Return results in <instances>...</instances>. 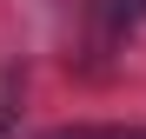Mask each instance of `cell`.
Here are the masks:
<instances>
[{
  "mask_svg": "<svg viewBox=\"0 0 146 139\" xmlns=\"http://www.w3.org/2000/svg\"><path fill=\"white\" fill-rule=\"evenodd\" d=\"M0 139H7V113H0Z\"/></svg>",
  "mask_w": 146,
  "mask_h": 139,
  "instance_id": "7a4b0ae2",
  "label": "cell"
},
{
  "mask_svg": "<svg viewBox=\"0 0 146 139\" xmlns=\"http://www.w3.org/2000/svg\"><path fill=\"white\" fill-rule=\"evenodd\" d=\"M40 139H146V126H53Z\"/></svg>",
  "mask_w": 146,
  "mask_h": 139,
  "instance_id": "6da1fadb",
  "label": "cell"
}]
</instances>
